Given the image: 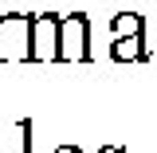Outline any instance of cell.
<instances>
[{
    "mask_svg": "<svg viewBox=\"0 0 157 153\" xmlns=\"http://www.w3.org/2000/svg\"><path fill=\"white\" fill-rule=\"evenodd\" d=\"M0 63H32V12H0Z\"/></svg>",
    "mask_w": 157,
    "mask_h": 153,
    "instance_id": "1",
    "label": "cell"
},
{
    "mask_svg": "<svg viewBox=\"0 0 157 153\" xmlns=\"http://www.w3.org/2000/svg\"><path fill=\"white\" fill-rule=\"evenodd\" d=\"M59 63H90V16L86 12L59 16Z\"/></svg>",
    "mask_w": 157,
    "mask_h": 153,
    "instance_id": "2",
    "label": "cell"
},
{
    "mask_svg": "<svg viewBox=\"0 0 157 153\" xmlns=\"http://www.w3.org/2000/svg\"><path fill=\"white\" fill-rule=\"evenodd\" d=\"M32 63H59V12L32 16Z\"/></svg>",
    "mask_w": 157,
    "mask_h": 153,
    "instance_id": "3",
    "label": "cell"
},
{
    "mask_svg": "<svg viewBox=\"0 0 157 153\" xmlns=\"http://www.w3.org/2000/svg\"><path fill=\"white\" fill-rule=\"evenodd\" d=\"M110 59H114V63H149L153 51H149L145 36H114V43H110Z\"/></svg>",
    "mask_w": 157,
    "mask_h": 153,
    "instance_id": "4",
    "label": "cell"
},
{
    "mask_svg": "<svg viewBox=\"0 0 157 153\" xmlns=\"http://www.w3.org/2000/svg\"><path fill=\"white\" fill-rule=\"evenodd\" d=\"M110 32L114 36H145V16L141 12H118L110 20Z\"/></svg>",
    "mask_w": 157,
    "mask_h": 153,
    "instance_id": "5",
    "label": "cell"
},
{
    "mask_svg": "<svg viewBox=\"0 0 157 153\" xmlns=\"http://www.w3.org/2000/svg\"><path fill=\"white\" fill-rule=\"evenodd\" d=\"M20 134H24V153H32V122H20Z\"/></svg>",
    "mask_w": 157,
    "mask_h": 153,
    "instance_id": "6",
    "label": "cell"
},
{
    "mask_svg": "<svg viewBox=\"0 0 157 153\" xmlns=\"http://www.w3.org/2000/svg\"><path fill=\"white\" fill-rule=\"evenodd\" d=\"M55 153H82V149H78V145H59Z\"/></svg>",
    "mask_w": 157,
    "mask_h": 153,
    "instance_id": "7",
    "label": "cell"
},
{
    "mask_svg": "<svg viewBox=\"0 0 157 153\" xmlns=\"http://www.w3.org/2000/svg\"><path fill=\"white\" fill-rule=\"evenodd\" d=\"M0 153H4V149H0Z\"/></svg>",
    "mask_w": 157,
    "mask_h": 153,
    "instance_id": "8",
    "label": "cell"
}]
</instances>
